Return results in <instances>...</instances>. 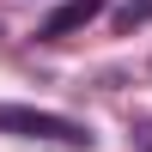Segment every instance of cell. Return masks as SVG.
Wrapping results in <instances>:
<instances>
[{"instance_id": "1", "label": "cell", "mask_w": 152, "mask_h": 152, "mask_svg": "<svg viewBox=\"0 0 152 152\" xmlns=\"http://www.w3.org/2000/svg\"><path fill=\"white\" fill-rule=\"evenodd\" d=\"M0 134L12 140H43V146H67V152H91V128L67 116H49V110H24V104H0Z\"/></svg>"}, {"instance_id": "2", "label": "cell", "mask_w": 152, "mask_h": 152, "mask_svg": "<svg viewBox=\"0 0 152 152\" xmlns=\"http://www.w3.org/2000/svg\"><path fill=\"white\" fill-rule=\"evenodd\" d=\"M97 12H104V6H97V0H67V6H61L55 18L43 24V37H67V31H79V24H91Z\"/></svg>"}, {"instance_id": "3", "label": "cell", "mask_w": 152, "mask_h": 152, "mask_svg": "<svg viewBox=\"0 0 152 152\" xmlns=\"http://www.w3.org/2000/svg\"><path fill=\"white\" fill-rule=\"evenodd\" d=\"M110 18H116V31H134V24H152V0H122V6L110 12Z\"/></svg>"}, {"instance_id": "4", "label": "cell", "mask_w": 152, "mask_h": 152, "mask_svg": "<svg viewBox=\"0 0 152 152\" xmlns=\"http://www.w3.org/2000/svg\"><path fill=\"white\" fill-rule=\"evenodd\" d=\"M134 146H140V152H152V122H146V128H134Z\"/></svg>"}]
</instances>
